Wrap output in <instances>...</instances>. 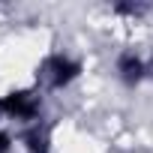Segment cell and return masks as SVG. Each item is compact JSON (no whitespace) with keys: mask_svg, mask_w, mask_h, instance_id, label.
<instances>
[{"mask_svg":"<svg viewBox=\"0 0 153 153\" xmlns=\"http://www.w3.org/2000/svg\"><path fill=\"white\" fill-rule=\"evenodd\" d=\"M84 72V63L78 57H72L66 51H51L48 57H42L39 69H36V81L45 90H66L69 84H75Z\"/></svg>","mask_w":153,"mask_h":153,"instance_id":"6da1fadb","label":"cell"},{"mask_svg":"<svg viewBox=\"0 0 153 153\" xmlns=\"http://www.w3.org/2000/svg\"><path fill=\"white\" fill-rule=\"evenodd\" d=\"M12 144H15V135L0 126V153H12Z\"/></svg>","mask_w":153,"mask_h":153,"instance_id":"8992f818","label":"cell"},{"mask_svg":"<svg viewBox=\"0 0 153 153\" xmlns=\"http://www.w3.org/2000/svg\"><path fill=\"white\" fill-rule=\"evenodd\" d=\"M0 114L21 123V129L30 126V123H39L42 120V96H39V90H9V93H3L0 96Z\"/></svg>","mask_w":153,"mask_h":153,"instance_id":"7a4b0ae2","label":"cell"},{"mask_svg":"<svg viewBox=\"0 0 153 153\" xmlns=\"http://www.w3.org/2000/svg\"><path fill=\"white\" fill-rule=\"evenodd\" d=\"M18 141L24 144L27 153H51V129L39 120V123H30L18 132Z\"/></svg>","mask_w":153,"mask_h":153,"instance_id":"277c9868","label":"cell"},{"mask_svg":"<svg viewBox=\"0 0 153 153\" xmlns=\"http://www.w3.org/2000/svg\"><path fill=\"white\" fill-rule=\"evenodd\" d=\"M114 75H117V81L123 87H138L147 78V63L135 48H123L114 57Z\"/></svg>","mask_w":153,"mask_h":153,"instance_id":"3957f363","label":"cell"},{"mask_svg":"<svg viewBox=\"0 0 153 153\" xmlns=\"http://www.w3.org/2000/svg\"><path fill=\"white\" fill-rule=\"evenodd\" d=\"M150 6L147 3H114V12L117 15H129V18H138V15H144Z\"/></svg>","mask_w":153,"mask_h":153,"instance_id":"5b68a950","label":"cell"}]
</instances>
